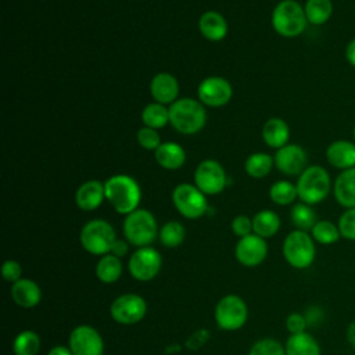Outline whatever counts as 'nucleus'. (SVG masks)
<instances>
[{"label":"nucleus","instance_id":"obj_1","mask_svg":"<svg viewBox=\"0 0 355 355\" xmlns=\"http://www.w3.org/2000/svg\"><path fill=\"white\" fill-rule=\"evenodd\" d=\"M105 200L121 215H128L139 208L141 189L136 179L125 173H116L104 182Z\"/></svg>","mask_w":355,"mask_h":355},{"label":"nucleus","instance_id":"obj_2","mask_svg":"<svg viewBox=\"0 0 355 355\" xmlns=\"http://www.w3.org/2000/svg\"><path fill=\"white\" fill-rule=\"evenodd\" d=\"M169 123L182 135H196L207 123L205 105L198 98H178L169 105Z\"/></svg>","mask_w":355,"mask_h":355},{"label":"nucleus","instance_id":"obj_3","mask_svg":"<svg viewBox=\"0 0 355 355\" xmlns=\"http://www.w3.org/2000/svg\"><path fill=\"white\" fill-rule=\"evenodd\" d=\"M273 31L283 37H297L308 26L304 6L297 0H282L279 1L270 17Z\"/></svg>","mask_w":355,"mask_h":355},{"label":"nucleus","instance_id":"obj_4","mask_svg":"<svg viewBox=\"0 0 355 355\" xmlns=\"http://www.w3.org/2000/svg\"><path fill=\"white\" fill-rule=\"evenodd\" d=\"M297 193L301 202L315 205L322 202L333 190L329 172L320 165L306 166L297 179Z\"/></svg>","mask_w":355,"mask_h":355},{"label":"nucleus","instance_id":"obj_5","mask_svg":"<svg viewBox=\"0 0 355 355\" xmlns=\"http://www.w3.org/2000/svg\"><path fill=\"white\" fill-rule=\"evenodd\" d=\"M122 230L125 240L137 248L153 244L159 232L155 216L144 208H137L125 215Z\"/></svg>","mask_w":355,"mask_h":355},{"label":"nucleus","instance_id":"obj_6","mask_svg":"<svg viewBox=\"0 0 355 355\" xmlns=\"http://www.w3.org/2000/svg\"><path fill=\"white\" fill-rule=\"evenodd\" d=\"M282 251L286 262L294 269L309 268L316 257V245L311 233L298 229L284 237Z\"/></svg>","mask_w":355,"mask_h":355},{"label":"nucleus","instance_id":"obj_7","mask_svg":"<svg viewBox=\"0 0 355 355\" xmlns=\"http://www.w3.org/2000/svg\"><path fill=\"white\" fill-rule=\"evenodd\" d=\"M82 247L93 255H105L111 252L116 240L115 229L104 219H92L83 225L79 233Z\"/></svg>","mask_w":355,"mask_h":355},{"label":"nucleus","instance_id":"obj_8","mask_svg":"<svg viewBox=\"0 0 355 355\" xmlns=\"http://www.w3.org/2000/svg\"><path fill=\"white\" fill-rule=\"evenodd\" d=\"M176 211L186 219H198L208 211L207 196L193 183H180L172 191Z\"/></svg>","mask_w":355,"mask_h":355},{"label":"nucleus","instance_id":"obj_9","mask_svg":"<svg viewBox=\"0 0 355 355\" xmlns=\"http://www.w3.org/2000/svg\"><path fill=\"white\" fill-rule=\"evenodd\" d=\"M215 322L222 330H239L247 322L248 308L245 301L236 294L222 297L215 306Z\"/></svg>","mask_w":355,"mask_h":355},{"label":"nucleus","instance_id":"obj_10","mask_svg":"<svg viewBox=\"0 0 355 355\" xmlns=\"http://www.w3.org/2000/svg\"><path fill=\"white\" fill-rule=\"evenodd\" d=\"M194 184L205 194L215 196L225 190L227 183V175L225 168L216 159H202L193 175Z\"/></svg>","mask_w":355,"mask_h":355},{"label":"nucleus","instance_id":"obj_11","mask_svg":"<svg viewBox=\"0 0 355 355\" xmlns=\"http://www.w3.org/2000/svg\"><path fill=\"white\" fill-rule=\"evenodd\" d=\"M162 258L161 254L148 247L137 248L128 261V269L130 276L137 282H150L153 280L161 270Z\"/></svg>","mask_w":355,"mask_h":355},{"label":"nucleus","instance_id":"obj_12","mask_svg":"<svg viewBox=\"0 0 355 355\" xmlns=\"http://www.w3.org/2000/svg\"><path fill=\"white\" fill-rule=\"evenodd\" d=\"M147 312L146 300L135 293H126L118 295L111 306V318L119 324H136L139 323Z\"/></svg>","mask_w":355,"mask_h":355},{"label":"nucleus","instance_id":"obj_13","mask_svg":"<svg viewBox=\"0 0 355 355\" xmlns=\"http://www.w3.org/2000/svg\"><path fill=\"white\" fill-rule=\"evenodd\" d=\"M197 97L205 107L219 108L232 100L233 87L230 82L222 76H208L200 82Z\"/></svg>","mask_w":355,"mask_h":355},{"label":"nucleus","instance_id":"obj_14","mask_svg":"<svg viewBox=\"0 0 355 355\" xmlns=\"http://www.w3.org/2000/svg\"><path fill=\"white\" fill-rule=\"evenodd\" d=\"M72 355H103L104 341L101 334L89 324L76 326L68 340Z\"/></svg>","mask_w":355,"mask_h":355},{"label":"nucleus","instance_id":"obj_15","mask_svg":"<svg viewBox=\"0 0 355 355\" xmlns=\"http://www.w3.org/2000/svg\"><path fill=\"white\" fill-rule=\"evenodd\" d=\"M273 159H275V166L283 175L300 176L306 168L308 155H306V151L300 144L288 143L282 148L276 150Z\"/></svg>","mask_w":355,"mask_h":355},{"label":"nucleus","instance_id":"obj_16","mask_svg":"<svg viewBox=\"0 0 355 355\" xmlns=\"http://www.w3.org/2000/svg\"><path fill=\"white\" fill-rule=\"evenodd\" d=\"M236 259L247 268H255L261 265L268 255V244L266 239L251 233L245 237L239 239L234 247Z\"/></svg>","mask_w":355,"mask_h":355},{"label":"nucleus","instance_id":"obj_17","mask_svg":"<svg viewBox=\"0 0 355 355\" xmlns=\"http://www.w3.org/2000/svg\"><path fill=\"white\" fill-rule=\"evenodd\" d=\"M150 94L155 103L171 105L179 97V82L169 72H158L150 82Z\"/></svg>","mask_w":355,"mask_h":355},{"label":"nucleus","instance_id":"obj_18","mask_svg":"<svg viewBox=\"0 0 355 355\" xmlns=\"http://www.w3.org/2000/svg\"><path fill=\"white\" fill-rule=\"evenodd\" d=\"M105 200L104 182L90 179L83 182L75 193V204L82 211H94Z\"/></svg>","mask_w":355,"mask_h":355},{"label":"nucleus","instance_id":"obj_19","mask_svg":"<svg viewBox=\"0 0 355 355\" xmlns=\"http://www.w3.org/2000/svg\"><path fill=\"white\" fill-rule=\"evenodd\" d=\"M327 162L341 171L355 168V141L338 139L331 141L326 148Z\"/></svg>","mask_w":355,"mask_h":355},{"label":"nucleus","instance_id":"obj_20","mask_svg":"<svg viewBox=\"0 0 355 355\" xmlns=\"http://www.w3.org/2000/svg\"><path fill=\"white\" fill-rule=\"evenodd\" d=\"M333 194L343 208H355V168L338 173L333 182Z\"/></svg>","mask_w":355,"mask_h":355},{"label":"nucleus","instance_id":"obj_21","mask_svg":"<svg viewBox=\"0 0 355 355\" xmlns=\"http://www.w3.org/2000/svg\"><path fill=\"white\" fill-rule=\"evenodd\" d=\"M200 33L209 42H220L226 37L229 25L226 18L218 11H205L198 19Z\"/></svg>","mask_w":355,"mask_h":355},{"label":"nucleus","instance_id":"obj_22","mask_svg":"<svg viewBox=\"0 0 355 355\" xmlns=\"http://www.w3.org/2000/svg\"><path fill=\"white\" fill-rule=\"evenodd\" d=\"M11 298L18 306L29 309L40 302L42 291L36 282L22 277L18 282L12 283Z\"/></svg>","mask_w":355,"mask_h":355},{"label":"nucleus","instance_id":"obj_23","mask_svg":"<svg viewBox=\"0 0 355 355\" xmlns=\"http://www.w3.org/2000/svg\"><path fill=\"white\" fill-rule=\"evenodd\" d=\"M261 136H262L263 143L268 147L279 150L283 146L288 144L290 128H288V125H287V122L284 119L273 116V118H269L263 123Z\"/></svg>","mask_w":355,"mask_h":355},{"label":"nucleus","instance_id":"obj_24","mask_svg":"<svg viewBox=\"0 0 355 355\" xmlns=\"http://www.w3.org/2000/svg\"><path fill=\"white\" fill-rule=\"evenodd\" d=\"M155 162L168 171H176L182 168L186 162L184 148L175 141H165L154 151Z\"/></svg>","mask_w":355,"mask_h":355},{"label":"nucleus","instance_id":"obj_25","mask_svg":"<svg viewBox=\"0 0 355 355\" xmlns=\"http://www.w3.org/2000/svg\"><path fill=\"white\" fill-rule=\"evenodd\" d=\"M286 355H320V345L309 333L290 334L284 344Z\"/></svg>","mask_w":355,"mask_h":355},{"label":"nucleus","instance_id":"obj_26","mask_svg":"<svg viewBox=\"0 0 355 355\" xmlns=\"http://www.w3.org/2000/svg\"><path fill=\"white\" fill-rule=\"evenodd\" d=\"M280 229V218L272 209H262L252 218V233L262 239L273 237Z\"/></svg>","mask_w":355,"mask_h":355},{"label":"nucleus","instance_id":"obj_27","mask_svg":"<svg viewBox=\"0 0 355 355\" xmlns=\"http://www.w3.org/2000/svg\"><path fill=\"white\" fill-rule=\"evenodd\" d=\"M122 270L123 268L121 258L112 254H105L100 257L98 262L96 263V277L105 284L115 283L121 277Z\"/></svg>","mask_w":355,"mask_h":355},{"label":"nucleus","instance_id":"obj_28","mask_svg":"<svg viewBox=\"0 0 355 355\" xmlns=\"http://www.w3.org/2000/svg\"><path fill=\"white\" fill-rule=\"evenodd\" d=\"M140 118L144 126L158 130L164 128L166 123H169V107L155 101L148 103L141 110Z\"/></svg>","mask_w":355,"mask_h":355},{"label":"nucleus","instance_id":"obj_29","mask_svg":"<svg viewBox=\"0 0 355 355\" xmlns=\"http://www.w3.org/2000/svg\"><path fill=\"white\" fill-rule=\"evenodd\" d=\"M275 166V159L272 155L266 153H252L244 161V171L248 176L261 179L270 173L272 168Z\"/></svg>","mask_w":355,"mask_h":355},{"label":"nucleus","instance_id":"obj_30","mask_svg":"<svg viewBox=\"0 0 355 355\" xmlns=\"http://www.w3.org/2000/svg\"><path fill=\"white\" fill-rule=\"evenodd\" d=\"M304 10L308 24L318 26L326 24L330 19L333 14V3L331 0H306Z\"/></svg>","mask_w":355,"mask_h":355},{"label":"nucleus","instance_id":"obj_31","mask_svg":"<svg viewBox=\"0 0 355 355\" xmlns=\"http://www.w3.org/2000/svg\"><path fill=\"white\" fill-rule=\"evenodd\" d=\"M290 219L295 229L304 230V232H311L315 223L318 222V216L312 205L305 204V202H297L291 207L290 211Z\"/></svg>","mask_w":355,"mask_h":355},{"label":"nucleus","instance_id":"obj_32","mask_svg":"<svg viewBox=\"0 0 355 355\" xmlns=\"http://www.w3.org/2000/svg\"><path fill=\"white\" fill-rule=\"evenodd\" d=\"M158 239L161 244L166 248L179 247L186 239V229L178 220H169L162 225L158 232Z\"/></svg>","mask_w":355,"mask_h":355},{"label":"nucleus","instance_id":"obj_33","mask_svg":"<svg viewBox=\"0 0 355 355\" xmlns=\"http://www.w3.org/2000/svg\"><path fill=\"white\" fill-rule=\"evenodd\" d=\"M309 233H311L312 239L315 240V243H319V244H323V245L334 244L341 237L338 225H336V223H333L331 220H327V219L318 220Z\"/></svg>","mask_w":355,"mask_h":355},{"label":"nucleus","instance_id":"obj_34","mask_svg":"<svg viewBox=\"0 0 355 355\" xmlns=\"http://www.w3.org/2000/svg\"><path fill=\"white\" fill-rule=\"evenodd\" d=\"M40 349V338L33 330H22L17 334L12 343L15 355H37Z\"/></svg>","mask_w":355,"mask_h":355},{"label":"nucleus","instance_id":"obj_35","mask_svg":"<svg viewBox=\"0 0 355 355\" xmlns=\"http://www.w3.org/2000/svg\"><path fill=\"white\" fill-rule=\"evenodd\" d=\"M269 197L277 205H290L298 198L297 186L288 180H277L269 187Z\"/></svg>","mask_w":355,"mask_h":355},{"label":"nucleus","instance_id":"obj_36","mask_svg":"<svg viewBox=\"0 0 355 355\" xmlns=\"http://www.w3.org/2000/svg\"><path fill=\"white\" fill-rule=\"evenodd\" d=\"M248 355H286L284 345L275 338H261L252 344Z\"/></svg>","mask_w":355,"mask_h":355},{"label":"nucleus","instance_id":"obj_37","mask_svg":"<svg viewBox=\"0 0 355 355\" xmlns=\"http://www.w3.org/2000/svg\"><path fill=\"white\" fill-rule=\"evenodd\" d=\"M136 139L140 147L144 150L155 151L161 146V136L158 130L153 128H147V126L140 128L136 133Z\"/></svg>","mask_w":355,"mask_h":355},{"label":"nucleus","instance_id":"obj_38","mask_svg":"<svg viewBox=\"0 0 355 355\" xmlns=\"http://www.w3.org/2000/svg\"><path fill=\"white\" fill-rule=\"evenodd\" d=\"M338 229L341 237L355 241V208L345 209L338 219Z\"/></svg>","mask_w":355,"mask_h":355},{"label":"nucleus","instance_id":"obj_39","mask_svg":"<svg viewBox=\"0 0 355 355\" xmlns=\"http://www.w3.org/2000/svg\"><path fill=\"white\" fill-rule=\"evenodd\" d=\"M232 232L237 237H245L252 233V219L247 215H237L232 220Z\"/></svg>","mask_w":355,"mask_h":355},{"label":"nucleus","instance_id":"obj_40","mask_svg":"<svg viewBox=\"0 0 355 355\" xmlns=\"http://www.w3.org/2000/svg\"><path fill=\"white\" fill-rule=\"evenodd\" d=\"M1 275L6 282L15 283L19 279H22V266L18 261L7 259L1 266Z\"/></svg>","mask_w":355,"mask_h":355},{"label":"nucleus","instance_id":"obj_41","mask_svg":"<svg viewBox=\"0 0 355 355\" xmlns=\"http://www.w3.org/2000/svg\"><path fill=\"white\" fill-rule=\"evenodd\" d=\"M308 326L306 318L300 312H293L286 319V329L290 331V334L304 333Z\"/></svg>","mask_w":355,"mask_h":355},{"label":"nucleus","instance_id":"obj_42","mask_svg":"<svg viewBox=\"0 0 355 355\" xmlns=\"http://www.w3.org/2000/svg\"><path fill=\"white\" fill-rule=\"evenodd\" d=\"M128 252H129V243H128V240L116 239L115 243L112 244V248H111L110 254H112V255H115L118 258H123Z\"/></svg>","mask_w":355,"mask_h":355},{"label":"nucleus","instance_id":"obj_43","mask_svg":"<svg viewBox=\"0 0 355 355\" xmlns=\"http://www.w3.org/2000/svg\"><path fill=\"white\" fill-rule=\"evenodd\" d=\"M345 60L351 67L355 68V37L351 39L345 46Z\"/></svg>","mask_w":355,"mask_h":355},{"label":"nucleus","instance_id":"obj_44","mask_svg":"<svg viewBox=\"0 0 355 355\" xmlns=\"http://www.w3.org/2000/svg\"><path fill=\"white\" fill-rule=\"evenodd\" d=\"M347 341L352 348H355V320L347 326Z\"/></svg>","mask_w":355,"mask_h":355},{"label":"nucleus","instance_id":"obj_45","mask_svg":"<svg viewBox=\"0 0 355 355\" xmlns=\"http://www.w3.org/2000/svg\"><path fill=\"white\" fill-rule=\"evenodd\" d=\"M47 355H72L69 347H65V345H55L53 347Z\"/></svg>","mask_w":355,"mask_h":355},{"label":"nucleus","instance_id":"obj_46","mask_svg":"<svg viewBox=\"0 0 355 355\" xmlns=\"http://www.w3.org/2000/svg\"><path fill=\"white\" fill-rule=\"evenodd\" d=\"M352 136H354V141H355V125H354V129H352Z\"/></svg>","mask_w":355,"mask_h":355}]
</instances>
